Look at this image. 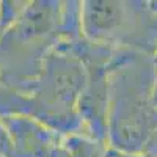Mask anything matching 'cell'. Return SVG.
Returning a JSON list of instances; mask_svg holds the SVG:
<instances>
[{
	"label": "cell",
	"instance_id": "6da1fadb",
	"mask_svg": "<svg viewBox=\"0 0 157 157\" xmlns=\"http://www.w3.org/2000/svg\"><path fill=\"white\" fill-rule=\"evenodd\" d=\"M85 78L83 63L71 50L55 46L27 90L17 91L0 83V118L21 115L60 135L85 134L77 112Z\"/></svg>",
	"mask_w": 157,
	"mask_h": 157
},
{
	"label": "cell",
	"instance_id": "9c48e42d",
	"mask_svg": "<svg viewBox=\"0 0 157 157\" xmlns=\"http://www.w3.org/2000/svg\"><path fill=\"white\" fill-rule=\"evenodd\" d=\"M145 152L149 154V155H152V157H157V129L154 130L152 137L149 138L148 145H146V148H145Z\"/></svg>",
	"mask_w": 157,
	"mask_h": 157
},
{
	"label": "cell",
	"instance_id": "7c38bea8",
	"mask_svg": "<svg viewBox=\"0 0 157 157\" xmlns=\"http://www.w3.org/2000/svg\"><path fill=\"white\" fill-rule=\"evenodd\" d=\"M151 61H152V66H154V69H157V49L154 50V54L151 55Z\"/></svg>",
	"mask_w": 157,
	"mask_h": 157
},
{
	"label": "cell",
	"instance_id": "3957f363",
	"mask_svg": "<svg viewBox=\"0 0 157 157\" xmlns=\"http://www.w3.org/2000/svg\"><path fill=\"white\" fill-rule=\"evenodd\" d=\"M82 33L88 41L151 57L157 49V13L149 2L82 0Z\"/></svg>",
	"mask_w": 157,
	"mask_h": 157
},
{
	"label": "cell",
	"instance_id": "8fae6325",
	"mask_svg": "<svg viewBox=\"0 0 157 157\" xmlns=\"http://www.w3.org/2000/svg\"><path fill=\"white\" fill-rule=\"evenodd\" d=\"M151 101H152V107L157 112V69L154 72V85H152V93H151Z\"/></svg>",
	"mask_w": 157,
	"mask_h": 157
},
{
	"label": "cell",
	"instance_id": "ba28073f",
	"mask_svg": "<svg viewBox=\"0 0 157 157\" xmlns=\"http://www.w3.org/2000/svg\"><path fill=\"white\" fill-rule=\"evenodd\" d=\"M10 152V138L3 123L0 121V157H8Z\"/></svg>",
	"mask_w": 157,
	"mask_h": 157
},
{
	"label": "cell",
	"instance_id": "5b68a950",
	"mask_svg": "<svg viewBox=\"0 0 157 157\" xmlns=\"http://www.w3.org/2000/svg\"><path fill=\"white\" fill-rule=\"evenodd\" d=\"M61 143L71 157H107L110 146L88 134L61 135Z\"/></svg>",
	"mask_w": 157,
	"mask_h": 157
},
{
	"label": "cell",
	"instance_id": "7a4b0ae2",
	"mask_svg": "<svg viewBox=\"0 0 157 157\" xmlns=\"http://www.w3.org/2000/svg\"><path fill=\"white\" fill-rule=\"evenodd\" d=\"M154 66L149 55L118 49L109 72L107 143L115 151L145 152L157 129L152 107Z\"/></svg>",
	"mask_w": 157,
	"mask_h": 157
},
{
	"label": "cell",
	"instance_id": "277c9868",
	"mask_svg": "<svg viewBox=\"0 0 157 157\" xmlns=\"http://www.w3.org/2000/svg\"><path fill=\"white\" fill-rule=\"evenodd\" d=\"M0 121L10 138L8 157H50L61 137L29 116H2Z\"/></svg>",
	"mask_w": 157,
	"mask_h": 157
},
{
	"label": "cell",
	"instance_id": "8992f818",
	"mask_svg": "<svg viewBox=\"0 0 157 157\" xmlns=\"http://www.w3.org/2000/svg\"><path fill=\"white\" fill-rule=\"evenodd\" d=\"M60 43L82 38V2L64 0L60 5Z\"/></svg>",
	"mask_w": 157,
	"mask_h": 157
},
{
	"label": "cell",
	"instance_id": "30bf717a",
	"mask_svg": "<svg viewBox=\"0 0 157 157\" xmlns=\"http://www.w3.org/2000/svg\"><path fill=\"white\" fill-rule=\"evenodd\" d=\"M107 157H152L146 152H138V154H129V152H121V151H115V149H109Z\"/></svg>",
	"mask_w": 157,
	"mask_h": 157
},
{
	"label": "cell",
	"instance_id": "52a82bcc",
	"mask_svg": "<svg viewBox=\"0 0 157 157\" xmlns=\"http://www.w3.org/2000/svg\"><path fill=\"white\" fill-rule=\"evenodd\" d=\"M27 5L29 2H22V0L21 2L19 0H3V2H0V25H2L3 33L17 22Z\"/></svg>",
	"mask_w": 157,
	"mask_h": 157
}]
</instances>
